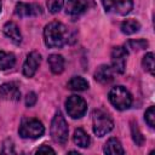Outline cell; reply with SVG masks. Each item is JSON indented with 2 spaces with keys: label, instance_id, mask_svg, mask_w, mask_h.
Segmentation results:
<instances>
[{
  "label": "cell",
  "instance_id": "cell-19",
  "mask_svg": "<svg viewBox=\"0 0 155 155\" xmlns=\"http://www.w3.org/2000/svg\"><path fill=\"white\" fill-rule=\"evenodd\" d=\"M68 88L71 91H85L88 88V82L81 76H74L68 81Z\"/></svg>",
  "mask_w": 155,
  "mask_h": 155
},
{
  "label": "cell",
  "instance_id": "cell-5",
  "mask_svg": "<svg viewBox=\"0 0 155 155\" xmlns=\"http://www.w3.org/2000/svg\"><path fill=\"white\" fill-rule=\"evenodd\" d=\"M45 132V127L44 125L36 120V119H27V120H23L21 126H19V130H18V133L22 138L24 139H36V138H40Z\"/></svg>",
  "mask_w": 155,
  "mask_h": 155
},
{
  "label": "cell",
  "instance_id": "cell-16",
  "mask_svg": "<svg viewBox=\"0 0 155 155\" xmlns=\"http://www.w3.org/2000/svg\"><path fill=\"white\" fill-rule=\"evenodd\" d=\"M48 65L53 74H61L64 70V58L61 54H51L48 56Z\"/></svg>",
  "mask_w": 155,
  "mask_h": 155
},
{
  "label": "cell",
  "instance_id": "cell-21",
  "mask_svg": "<svg viewBox=\"0 0 155 155\" xmlns=\"http://www.w3.org/2000/svg\"><path fill=\"white\" fill-rule=\"evenodd\" d=\"M142 65H143L144 70H147V71L150 73V74H154V54H153L151 52L147 53V54L143 57Z\"/></svg>",
  "mask_w": 155,
  "mask_h": 155
},
{
  "label": "cell",
  "instance_id": "cell-4",
  "mask_svg": "<svg viewBox=\"0 0 155 155\" xmlns=\"http://www.w3.org/2000/svg\"><path fill=\"white\" fill-rule=\"evenodd\" d=\"M109 101L117 110H126L132 104V96L124 86H115L109 92Z\"/></svg>",
  "mask_w": 155,
  "mask_h": 155
},
{
  "label": "cell",
  "instance_id": "cell-14",
  "mask_svg": "<svg viewBox=\"0 0 155 155\" xmlns=\"http://www.w3.org/2000/svg\"><path fill=\"white\" fill-rule=\"evenodd\" d=\"M2 30H4V34H5L12 42H15V44L18 45V44L22 41L21 30H19V28L17 27V24H16L15 22H7V23H5Z\"/></svg>",
  "mask_w": 155,
  "mask_h": 155
},
{
  "label": "cell",
  "instance_id": "cell-8",
  "mask_svg": "<svg viewBox=\"0 0 155 155\" xmlns=\"http://www.w3.org/2000/svg\"><path fill=\"white\" fill-rule=\"evenodd\" d=\"M93 6L94 0H68L65 5V12L71 17H79Z\"/></svg>",
  "mask_w": 155,
  "mask_h": 155
},
{
  "label": "cell",
  "instance_id": "cell-22",
  "mask_svg": "<svg viewBox=\"0 0 155 155\" xmlns=\"http://www.w3.org/2000/svg\"><path fill=\"white\" fill-rule=\"evenodd\" d=\"M131 132H132V138H133L134 143H136L137 145H143V143H144V137H143V134L140 133V131H139L137 124L131 122Z\"/></svg>",
  "mask_w": 155,
  "mask_h": 155
},
{
  "label": "cell",
  "instance_id": "cell-29",
  "mask_svg": "<svg viewBox=\"0 0 155 155\" xmlns=\"http://www.w3.org/2000/svg\"><path fill=\"white\" fill-rule=\"evenodd\" d=\"M0 11H1V1H0Z\"/></svg>",
  "mask_w": 155,
  "mask_h": 155
},
{
  "label": "cell",
  "instance_id": "cell-10",
  "mask_svg": "<svg viewBox=\"0 0 155 155\" xmlns=\"http://www.w3.org/2000/svg\"><path fill=\"white\" fill-rule=\"evenodd\" d=\"M41 7L36 4H25V2H17L15 7V15L17 17H34L41 15Z\"/></svg>",
  "mask_w": 155,
  "mask_h": 155
},
{
  "label": "cell",
  "instance_id": "cell-28",
  "mask_svg": "<svg viewBox=\"0 0 155 155\" xmlns=\"http://www.w3.org/2000/svg\"><path fill=\"white\" fill-rule=\"evenodd\" d=\"M36 153H38V154H39V153H52V154H54V150H53L51 147L44 144L42 147H40V148L36 150Z\"/></svg>",
  "mask_w": 155,
  "mask_h": 155
},
{
  "label": "cell",
  "instance_id": "cell-25",
  "mask_svg": "<svg viewBox=\"0 0 155 155\" xmlns=\"http://www.w3.org/2000/svg\"><path fill=\"white\" fill-rule=\"evenodd\" d=\"M64 0H47V8L50 12L56 13L63 7Z\"/></svg>",
  "mask_w": 155,
  "mask_h": 155
},
{
  "label": "cell",
  "instance_id": "cell-18",
  "mask_svg": "<svg viewBox=\"0 0 155 155\" xmlns=\"http://www.w3.org/2000/svg\"><path fill=\"white\" fill-rule=\"evenodd\" d=\"M15 63H16V57L13 53L0 51V70H6L12 68Z\"/></svg>",
  "mask_w": 155,
  "mask_h": 155
},
{
  "label": "cell",
  "instance_id": "cell-7",
  "mask_svg": "<svg viewBox=\"0 0 155 155\" xmlns=\"http://www.w3.org/2000/svg\"><path fill=\"white\" fill-rule=\"evenodd\" d=\"M102 4L107 12L120 16L130 13L133 7L132 0H102Z\"/></svg>",
  "mask_w": 155,
  "mask_h": 155
},
{
  "label": "cell",
  "instance_id": "cell-6",
  "mask_svg": "<svg viewBox=\"0 0 155 155\" xmlns=\"http://www.w3.org/2000/svg\"><path fill=\"white\" fill-rule=\"evenodd\" d=\"M65 109L70 117L80 119L85 115V113L87 110V104L82 97L73 94V96L68 97V99L65 101Z\"/></svg>",
  "mask_w": 155,
  "mask_h": 155
},
{
  "label": "cell",
  "instance_id": "cell-23",
  "mask_svg": "<svg viewBox=\"0 0 155 155\" xmlns=\"http://www.w3.org/2000/svg\"><path fill=\"white\" fill-rule=\"evenodd\" d=\"M148 46V42L145 40H131L127 42V45H125V47L128 50V48H132V50H142V48H145Z\"/></svg>",
  "mask_w": 155,
  "mask_h": 155
},
{
  "label": "cell",
  "instance_id": "cell-13",
  "mask_svg": "<svg viewBox=\"0 0 155 155\" xmlns=\"http://www.w3.org/2000/svg\"><path fill=\"white\" fill-rule=\"evenodd\" d=\"M114 73L115 71H114V69L111 67H109V65H101L96 70V73H94V79L98 82H101L103 85H107V84L113 81Z\"/></svg>",
  "mask_w": 155,
  "mask_h": 155
},
{
  "label": "cell",
  "instance_id": "cell-9",
  "mask_svg": "<svg viewBox=\"0 0 155 155\" xmlns=\"http://www.w3.org/2000/svg\"><path fill=\"white\" fill-rule=\"evenodd\" d=\"M128 54V50L125 46H116L111 51V68L115 73L122 74L126 67V57Z\"/></svg>",
  "mask_w": 155,
  "mask_h": 155
},
{
  "label": "cell",
  "instance_id": "cell-26",
  "mask_svg": "<svg viewBox=\"0 0 155 155\" xmlns=\"http://www.w3.org/2000/svg\"><path fill=\"white\" fill-rule=\"evenodd\" d=\"M36 103V94L34 92H29L25 97V105L27 107H33Z\"/></svg>",
  "mask_w": 155,
  "mask_h": 155
},
{
  "label": "cell",
  "instance_id": "cell-17",
  "mask_svg": "<svg viewBox=\"0 0 155 155\" xmlns=\"http://www.w3.org/2000/svg\"><path fill=\"white\" fill-rule=\"evenodd\" d=\"M73 140L80 148H87L90 145V137H88V134L82 128H76L74 131Z\"/></svg>",
  "mask_w": 155,
  "mask_h": 155
},
{
  "label": "cell",
  "instance_id": "cell-11",
  "mask_svg": "<svg viewBox=\"0 0 155 155\" xmlns=\"http://www.w3.org/2000/svg\"><path fill=\"white\" fill-rule=\"evenodd\" d=\"M40 62H41V56H40V53L36 52V51L30 52V53L27 56V59H25V62H24V64H23V74H24V76L31 78V76L35 74L36 69L39 68Z\"/></svg>",
  "mask_w": 155,
  "mask_h": 155
},
{
  "label": "cell",
  "instance_id": "cell-1",
  "mask_svg": "<svg viewBox=\"0 0 155 155\" xmlns=\"http://www.w3.org/2000/svg\"><path fill=\"white\" fill-rule=\"evenodd\" d=\"M44 41L47 47H62L69 41V30L61 22H50L44 29Z\"/></svg>",
  "mask_w": 155,
  "mask_h": 155
},
{
  "label": "cell",
  "instance_id": "cell-12",
  "mask_svg": "<svg viewBox=\"0 0 155 155\" xmlns=\"http://www.w3.org/2000/svg\"><path fill=\"white\" fill-rule=\"evenodd\" d=\"M0 97L6 101H19L21 91L18 86L13 82H6L0 86Z\"/></svg>",
  "mask_w": 155,
  "mask_h": 155
},
{
  "label": "cell",
  "instance_id": "cell-20",
  "mask_svg": "<svg viewBox=\"0 0 155 155\" xmlns=\"http://www.w3.org/2000/svg\"><path fill=\"white\" fill-rule=\"evenodd\" d=\"M139 29H140V23L136 19H127L121 23V31L124 34L131 35V34L137 33Z\"/></svg>",
  "mask_w": 155,
  "mask_h": 155
},
{
  "label": "cell",
  "instance_id": "cell-27",
  "mask_svg": "<svg viewBox=\"0 0 155 155\" xmlns=\"http://www.w3.org/2000/svg\"><path fill=\"white\" fill-rule=\"evenodd\" d=\"M2 153H5V154H10V153L13 154V153H15V150H13V144H12L11 140H6V142L4 143Z\"/></svg>",
  "mask_w": 155,
  "mask_h": 155
},
{
  "label": "cell",
  "instance_id": "cell-15",
  "mask_svg": "<svg viewBox=\"0 0 155 155\" xmlns=\"http://www.w3.org/2000/svg\"><path fill=\"white\" fill-rule=\"evenodd\" d=\"M103 151L105 154H110V155H117V154H125V150L120 143L119 139L116 138H110L105 144H104V148H103Z\"/></svg>",
  "mask_w": 155,
  "mask_h": 155
},
{
  "label": "cell",
  "instance_id": "cell-2",
  "mask_svg": "<svg viewBox=\"0 0 155 155\" xmlns=\"http://www.w3.org/2000/svg\"><path fill=\"white\" fill-rule=\"evenodd\" d=\"M50 133H51V138L53 139V142H56L58 144L67 143L69 128H68V124L61 111L56 113V115L53 116L51 127H50Z\"/></svg>",
  "mask_w": 155,
  "mask_h": 155
},
{
  "label": "cell",
  "instance_id": "cell-3",
  "mask_svg": "<svg viewBox=\"0 0 155 155\" xmlns=\"http://www.w3.org/2000/svg\"><path fill=\"white\" fill-rule=\"evenodd\" d=\"M92 127H93V132L94 134H97L98 137H103L107 133H109L113 127H114V122L111 120V117L103 110H94L92 114Z\"/></svg>",
  "mask_w": 155,
  "mask_h": 155
},
{
  "label": "cell",
  "instance_id": "cell-24",
  "mask_svg": "<svg viewBox=\"0 0 155 155\" xmlns=\"http://www.w3.org/2000/svg\"><path fill=\"white\" fill-rule=\"evenodd\" d=\"M144 116H145V121H147V124H148L151 128H154V127H155V108H154L153 105L149 107V108L147 109Z\"/></svg>",
  "mask_w": 155,
  "mask_h": 155
}]
</instances>
